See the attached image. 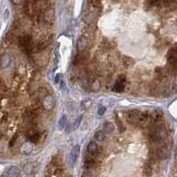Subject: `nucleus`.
<instances>
[{"instance_id":"obj_16","label":"nucleus","mask_w":177,"mask_h":177,"mask_svg":"<svg viewBox=\"0 0 177 177\" xmlns=\"http://www.w3.org/2000/svg\"><path fill=\"white\" fill-rule=\"evenodd\" d=\"M44 21L46 23L52 24L54 21V14L53 11H47L45 14H44Z\"/></svg>"},{"instance_id":"obj_5","label":"nucleus","mask_w":177,"mask_h":177,"mask_svg":"<svg viewBox=\"0 0 177 177\" xmlns=\"http://www.w3.org/2000/svg\"><path fill=\"white\" fill-rule=\"evenodd\" d=\"M125 81H126V77L125 75H120L117 78V83L114 85L113 90L117 93H122L125 90Z\"/></svg>"},{"instance_id":"obj_14","label":"nucleus","mask_w":177,"mask_h":177,"mask_svg":"<svg viewBox=\"0 0 177 177\" xmlns=\"http://www.w3.org/2000/svg\"><path fill=\"white\" fill-rule=\"evenodd\" d=\"M157 156L159 157L160 159H165L168 157V151L165 149V147H160L157 150Z\"/></svg>"},{"instance_id":"obj_1","label":"nucleus","mask_w":177,"mask_h":177,"mask_svg":"<svg viewBox=\"0 0 177 177\" xmlns=\"http://www.w3.org/2000/svg\"><path fill=\"white\" fill-rule=\"evenodd\" d=\"M19 45L26 54H31L33 51V40L31 36L25 35L19 37Z\"/></svg>"},{"instance_id":"obj_18","label":"nucleus","mask_w":177,"mask_h":177,"mask_svg":"<svg viewBox=\"0 0 177 177\" xmlns=\"http://www.w3.org/2000/svg\"><path fill=\"white\" fill-rule=\"evenodd\" d=\"M96 18V14L94 13H88L87 14H85L84 16V20H85V22L88 24H90L92 22H94V20Z\"/></svg>"},{"instance_id":"obj_27","label":"nucleus","mask_w":177,"mask_h":177,"mask_svg":"<svg viewBox=\"0 0 177 177\" xmlns=\"http://www.w3.org/2000/svg\"><path fill=\"white\" fill-rule=\"evenodd\" d=\"M67 125V127H66V133L67 134L71 133V131H72V125H71V124H68V125Z\"/></svg>"},{"instance_id":"obj_30","label":"nucleus","mask_w":177,"mask_h":177,"mask_svg":"<svg viewBox=\"0 0 177 177\" xmlns=\"http://www.w3.org/2000/svg\"><path fill=\"white\" fill-rule=\"evenodd\" d=\"M6 120H7V116H6V115L4 116V117H2V119H1V122H2V123L6 122Z\"/></svg>"},{"instance_id":"obj_7","label":"nucleus","mask_w":177,"mask_h":177,"mask_svg":"<svg viewBox=\"0 0 177 177\" xmlns=\"http://www.w3.org/2000/svg\"><path fill=\"white\" fill-rule=\"evenodd\" d=\"M79 153H80V147L78 145L74 146L70 154V164L71 168H73L74 165L76 164L78 159V156H79Z\"/></svg>"},{"instance_id":"obj_19","label":"nucleus","mask_w":177,"mask_h":177,"mask_svg":"<svg viewBox=\"0 0 177 177\" xmlns=\"http://www.w3.org/2000/svg\"><path fill=\"white\" fill-rule=\"evenodd\" d=\"M67 122H68V119H67V116L66 115H63L60 119L58 121V128L62 130L63 129L64 127L66 126L67 125Z\"/></svg>"},{"instance_id":"obj_26","label":"nucleus","mask_w":177,"mask_h":177,"mask_svg":"<svg viewBox=\"0 0 177 177\" xmlns=\"http://www.w3.org/2000/svg\"><path fill=\"white\" fill-rule=\"evenodd\" d=\"M106 112V108L104 106H100L99 108H98V115H100V116H102L104 115V113Z\"/></svg>"},{"instance_id":"obj_9","label":"nucleus","mask_w":177,"mask_h":177,"mask_svg":"<svg viewBox=\"0 0 177 177\" xmlns=\"http://www.w3.org/2000/svg\"><path fill=\"white\" fill-rule=\"evenodd\" d=\"M88 45H89V42H88V39L85 37H80L78 38L77 43V49L78 52H84L86 51Z\"/></svg>"},{"instance_id":"obj_31","label":"nucleus","mask_w":177,"mask_h":177,"mask_svg":"<svg viewBox=\"0 0 177 177\" xmlns=\"http://www.w3.org/2000/svg\"><path fill=\"white\" fill-rule=\"evenodd\" d=\"M11 1H12L14 4H19V3H21L22 0H11Z\"/></svg>"},{"instance_id":"obj_6","label":"nucleus","mask_w":177,"mask_h":177,"mask_svg":"<svg viewBox=\"0 0 177 177\" xmlns=\"http://www.w3.org/2000/svg\"><path fill=\"white\" fill-rule=\"evenodd\" d=\"M25 135L27 136V138L28 139L29 142H31L32 143H37L39 139H40V133L37 131L35 128L28 129Z\"/></svg>"},{"instance_id":"obj_34","label":"nucleus","mask_w":177,"mask_h":177,"mask_svg":"<svg viewBox=\"0 0 177 177\" xmlns=\"http://www.w3.org/2000/svg\"><path fill=\"white\" fill-rule=\"evenodd\" d=\"M0 177H8L7 175H2V176H0Z\"/></svg>"},{"instance_id":"obj_13","label":"nucleus","mask_w":177,"mask_h":177,"mask_svg":"<svg viewBox=\"0 0 177 177\" xmlns=\"http://www.w3.org/2000/svg\"><path fill=\"white\" fill-rule=\"evenodd\" d=\"M21 174V170H20L17 166H12L7 170L6 175L8 177H19Z\"/></svg>"},{"instance_id":"obj_8","label":"nucleus","mask_w":177,"mask_h":177,"mask_svg":"<svg viewBox=\"0 0 177 177\" xmlns=\"http://www.w3.org/2000/svg\"><path fill=\"white\" fill-rule=\"evenodd\" d=\"M42 105L44 107V109L46 111H50L52 110L53 108L55 105V101H54V98L51 95H46L42 102Z\"/></svg>"},{"instance_id":"obj_15","label":"nucleus","mask_w":177,"mask_h":177,"mask_svg":"<svg viewBox=\"0 0 177 177\" xmlns=\"http://www.w3.org/2000/svg\"><path fill=\"white\" fill-rule=\"evenodd\" d=\"M95 165V159L92 157L91 154H89V156H86L85 158V166L86 168H92L93 166Z\"/></svg>"},{"instance_id":"obj_25","label":"nucleus","mask_w":177,"mask_h":177,"mask_svg":"<svg viewBox=\"0 0 177 177\" xmlns=\"http://www.w3.org/2000/svg\"><path fill=\"white\" fill-rule=\"evenodd\" d=\"M82 117H83V116H79V117H77V119H76V120L74 122V125H73V127H74L75 129H77V128L79 127V125L81 124V121H82Z\"/></svg>"},{"instance_id":"obj_20","label":"nucleus","mask_w":177,"mask_h":177,"mask_svg":"<svg viewBox=\"0 0 177 177\" xmlns=\"http://www.w3.org/2000/svg\"><path fill=\"white\" fill-rule=\"evenodd\" d=\"M103 130L107 134L113 133V131H114V125H113V124L111 123V122H106L103 125Z\"/></svg>"},{"instance_id":"obj_10","label":"nucleus","mask_w":177,"mask_h":177,"mask_svg":"<svg viewBox=\"0 0 177 177\" xmlns=\"http://www.w3.org/2000/svg\"><path fill=\"white\" fill-rule=\"evenodd\" d=\"M23 117L27 121L35 120L37 117V111L35 109H31V108H28V109L25 110V111L23 113Z\"/></svg>"},{"instance_id":"obj_29","label":"nucleus","mask_w":177,"mask_h":177,"mask_svg":"<svg viewBox=\"0 0 177 177\" xmlns=\"http://www.w3.org/2000/svg\"><path fill=\"white\" fill-rule=\"evenodd\" d=\"M17 137H18V134H15V135H14V136L13 137V139L11 140V142H10V144H9L10 146H13V145H14V142H16V139H17Z\"/></svg>"},{"instance_id":"obj_21","label":"nucleus","mask_w":177,"mask_h":177,"mask_svg":"<svg viewBox=\"0 0 177 177\" xmlns=\"http://www.w3.org/2000/svg\"><path fill=\"white\" fill-rule=\"evenodd\" d=\"M94 138L95 140L99 141V142H102L105 139V134L102 131H97L94 134Z\"/></svg>"},{"instance_id":"obj_22","label":"nucleus","mask_w":177,"mask_h":177,"mask_svg":"<svg viewBox=\"0 0 177 177\" xmlns=\"http://www.w3.org/2000/svg\"><path fill=\"white\" fill-rule=\"evenodd\" d=\"M124 65L125 67H130L134 64V60L131 58V57H128V56H125L124 57Z\"/></svg>"},{"instance_id":"obj_4","label":"nucleus","mask_w":177,"mask_h":177,"mask_svg":"<svg viewBox=\"0 0 177 177\" xmlns=\"http://www.w3.org/2000/svg\"><path fill=\"white\" fill-rule=\"evenodd\" d=\"M143 113L136 111H129L126 113V120L131 125H138Z\"/></svg>"},{"instance_id":"obj_28","label":"nucleus","mask_w":177,"mask_h":177,"mask_svg":"<svg viewBox=\"0 0 177 177\" xmlns=\"http://www.w3.org/2000/svg\"><path fill=\"white\" fill-rule=\"evenodd\" d=\"M61 77H62V75H61V74H57V75L55 76V77H54V83L57 84V83L60 82Z\"/></svg>"},{"instance_id":"obj_24","label":"nucleus","mask_w":177,"mask_h":177,"mask_svg":"<svg viewBox=\"0 0 177 177\" xmlns=\"http://www.w3.org/2000/svg\"><path fill=\"white\" fill-rule=\"evenodd\" d=\"M24 171L27 174H31L33 172V164H31V163L27 164L24 168Z\"/></svg>"},{"instance_id":"obj_32","label":"nucleus","mask_w":177,"mask_h":177,"mask_svg":"<svg viewBox=\"0 0 177 177\" xmlns=\"http://www.w3.org/2000/svg\"><path fill=\"white\" fill-rule=\"evenodd\" d=\"M61 88H62V89H65V84L63 81L61 82Z\"/></svg>"},{"instance_id":"obj_17","label":"nucleus","mask_w":177,"mask_h":177,"mask_svg":"<svg viewBox=\"0 0 177 177\" xmlns=\"http://www.w3.org/2000/svg\"><path fill=\"white\" fill-rule=\"evenodd\" d=\"M11 62V57L8 54H4L2 57H1V60H0V64H1V67L3 68L8 67V65Z\"/></svg>"},{"instance_id":"obj_2","label":"nucleus","mask_w":177,"mask_h":177,"mask_svg":"<svg viewBox=\"0 0 177 177\" xmlns=\"http://www.w3.org/2000/svg\"><path fill=\"white\" fill-rule=\"evenodd\" d=\"M168 130L163 125H156L151 131V137L155 142H162L168 137Z\"/></svg>"},{"instance_id":"obj_23","label":"nucleus","mask_w":177,"mask_h":177,"mask_svg":"<svg viewBox=\"0 0 177 177\" xmlns=\"http://www.w3.org/2000/svg\"><path fill=\"white\" fill-rule=\"evenodd\" d=\"M6 92H7V86L2 80H0V94H5Z\"/></svg>"},{"instance_id":"obj_11","label":"nucleus","mask_w":177,"mask_h":177,"mask_svg":"<svg viewBox=\"0 0 177 177\" xmlns=\"http://www.w3.org/2000/svg\"><path fill=\"white\" fill-rule=\"evenodd\" d=\"M86 151L87 152L91 154V155H95L98 153V151H99V147H98L97 143L94 142H88L87 146H86Z\"/></svg>"},{"instance_id":"obj_3","label":"nucleus","mask_w":177,"mask_h":177,"mask_svg":"<svg viewBox=\"0 0 177 177\" xmlns=\"http://www.w3.org/2000/svg\"><path fill=\"white\" fill-rule=\"evenodd\" d=\"M168 62L174 70H177V44H175L168 53Z\"/></svg>"},{"instance_id":"obj_33","label":"nucleus","mask_w":177,"mask_h":177,"mask_svg":"<svg viewBox=\"0 0 177 177\" xmlns=\"http://www.w3.org/2000/svg\"><path fill=\"white\" fill-rule=\"evenodd\" d=\"M2 136H3V134H2L1 133H0V139H1V138H2Z\"/></svg>"},{"instance_id":"obj_12","label":"nucleus","mask_w":177,"mask_h":177,"mask_svg":"<svg viewBox=\"0 0 177 177\" xmlns=\"http://www.w3.org/2000/svg\"><path fill=\"white\" fill-rule=\"evenodd\" d=\"M33 150V144L31 142H27L26 143H24L22 147V149H21V151L22 154L24 155H28L29 153H31Z\"/></svg>"}]
</instances>
